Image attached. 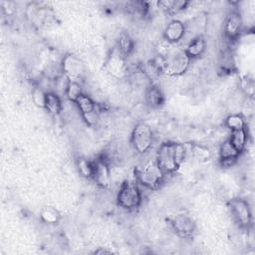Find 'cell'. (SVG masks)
I'll use <instances>...</instances> for the list:
<instances>
[{"label": "cell", "mask_w": 255, "mask_h": 255, "mask_svg": "<svg viewBox=\"0 0 255 255\" xmlns=\"http://www.w3.org/2000/svg\"><path fill=\"white\" fill-rule=\"evenodd\" d=\"M92 179L102 188H107L111 183V170L107 159L100 157L93 160Z\"/></svg>", "instance_id": "10"}, {"label": "cell", "mask_w": 255, "mask_h": 255, "mask_svg": "<svg viewBox=\"0 0 255 255\" xmlns=\"http://www.w3.org/2000/svg\"><path fill=\"white\" fill-rule=\"evenodd\" d=\"M184 24H185V35L183 40H186V43H188L190 40L194 38L203 37V33L205 31L207 21L204 16H196Z\"/></svg>", "instance_id": "12"}, {"label": "cell", "mask_w": 255, "mask_h": 255, "mask_svg": "<svg viewBox=\"0 0 255 255\" xmlns=\"http://www.w3.org/2000/svg\"><path fill=\"white\" fill-rule=\"evenodd\" d=\"M108 70L115 77L122 78L128 73V66L126 64V59L123 58L118 52L112 54L108 61Z\"/></svg>", "instance_id": "15"}, {"label": "cell", "mask_w": 255, "mask_h": 255, "mask_svg": "<svg viewBox=\"0 0 255 255\" xmlns=\"http://www.w3.org/2000/svg\"><path fill=\"white\" fill-rule=\"evenodd\" d=\"M130 143L133 149L139 154L148 151L153 144V131L151 127L144 122L137 123L132 128Z\"/></svg>", "instance_id": "5"}, {"label": "cell", "mask_w": 255, "mask_h": 255, "mask_svg": "<svg viewBox=\"0 0 255 255\" xmlns=\"http://www.w3.org/2000/svg\"><path fill=\"white\" fill-rule=\"evenodd\" d=\"M61 68L63 75L66 76L70 81L81 82L86 75V66L84 62L73 54H67L64 56L61 62Z\"/></svg>", "instance_id": "6"}, {"label": "cell", "mask_w": 255, "mask_h": 255, "mask_svg": "<svg viewBox=\"0 0 255 255\" xmlns=\"http://www.w3.org/2000/svg\"><path fill=\"white\" fill-rule=\"evenodd\" d=\"M231 214L241 228H249L252 224V212L249 203L243 198H233L229 201Z\"/></svg>", "instance_id": "7"}, {"label": "cell", "mask_w": 255, "mask_h": 255, "mask_svg": "<svg viewBox=\"0 0 255 255\" xmlns=\"http://www.w3.org/2000/svg\"><path fill=\"white\" fill-rule=\"evenodd\" d=\"M45 109L49 114L53 116H58L63 110V103L60 96L54 92L47 93Z\"/></svg>", "instance_id": "20"}, {"label": "cell", "mask_w": 255, "mask_h": 255, "mask_svg": "<svg viewBox=\"0 0 255 255\" xmlns=\"http://www.w3.org/2000/svg\"><path fill=\"white\" fill-rule=\"evenodd\" d=\"M183 49L191 61L198 59L204 54L206 50V41L204 37L194 38L186 43L185 48Z\"/></svg>", "instance_id": "16"}, {"label": "cell", "mask_w": 255, "mask_h": 255, "mask_svg": "<svg viewBox=\"0 0 255 255\" xmlns=\"http://www.w3.org/2000/svg\"><path fill=\"white\" fill-rule=\"evenodd\" d=\"M248 137H249V133L246 127L245 128L231 131L228 139L239 152H242L247 145Z\"/></svg>", "instance_id": "19"}, {"label": "cell", "mask_w": 255, "mask_h": 255, "mask_svg": "<svg viewBox=\"0 0 255 255\" xmlns=\"http://www.w3.org/2000/svg\"><path fill=\"white\" fill-rule=\"evenodd\" d=\"M225 126L231 131L245 128L247 127L246 120L240 113H231L225 119Z\"/></svg>", "instance_id": "22"}, {"label": "cell", "mask_w": 255, "mask_h": 255, "mask_svg": "<svg viewBox=\"0 0 255 255\" xmlns=\"http://www.w3.org/2000/svg\"><path fill=\"white\" fill-rule=\"evenodd\" d=\"M255 111L254 97H245L240 106V114L244 117V119H249L253 117Z\"/></svg>", "instance_id": "25"}, {"label": "cell", "mask_w": 255, "mask_h": 255, "mask_svg": "<svg viewBox=\"0 0 255 255\" xmlns=\"http://www.w3.org/2000/svg\"><path fill=\"white\" fill-rule=\"evenodd\" d=\"M117 52L125 59L131 55L134 49V42L128 34L123 33L120 35L117 42Z\"/></svg>", "instance_id": "17"}, {"label": "cell", "mask_w": 255, "mask_h": 255, "mask_svg": "<svg viewBox=\"0 0 255 255\" xmlns=\"http://www.w3.org/2000/svg\"><path fill=\"white\" fill-rule=\"evenodd\" d=\"M188 4L189 2L183 0H163L157 2V6L162 11L170 15H174L183 11Z\"/></svg>", "instance_id": "18"}, {"label": "cell", "mask_w": 255, "mask_h": 255, "mask_svg": "<svg viewBox=\"0 0 255 255\" xmlns=\"http://www.w3.org/2000/svg\"><path fill=\"white\" fill-rule=\"evenodd\" d=\"M219 159L223 166L232 165L239 157L241 152H239L234 145L227 138L225 139L219 146Z\"/></svg>", "instance_id": "13"}, {"label": "cell", "mask_w": 255, "mask_h": 255, "mask_svg": "<svg viewBox=\"0 0 255 255\" xmlns=\"http://www.w3.org/2000/svg\"><path fill=\"white\" fill-rule=\"evenodd\" d=\"M220 67L222 71L225 72H231L234 67V59L233 55L230 50L223 51L221 57H220Z\"/></svg>", "instance_id": "29"}, {"label": "cell", "mask_w": 255, "mask_h": 255, "mask_svg": "<svg viewBox=\"0 0 255 255\" xmlns=\"http://www.w3.org/2000/svg\"><path fill=\"white\" fill-rule=\"evenodd\" d=\"M142 201V193L136 181L125 180L119 188L117 203L120 207L132 211L138 208Z\"/></svg>", "instance_id": "4"}, {"label": "cell", "mask_w": 255, "mask_h": 255, "mask_svg": "<svg viewBox=\"0 0 255 255\" xmlns=\"http://www.w3.org/2000/svg\"><path fill=\"white\" fill-rule=\"evenodd\" d=\"M46 98H47V92L43 90L39 85L35 86L32 89V101L37 107L45 109Z\"/></svg>", "instance_id": "28"}, {"label": "cell", "mask_w": 255, "mask_h": 255, "mask_svg": "<svg viewBox=\"0 0 255 255\" xmlns=\"http://www.w3.org/2000/svg\"><path fill=\"white\" fill-rule=\"evenodd\" d=\"M82 94H84L82 83L76 81H69L65 92V96L68 99V101L71 103H75Z\"/></svg>", "instance_id": "23"}, {"label": "cell", "mask_w": 255, "mask_h": 255, "mask_svg": "<svg viewBox=\"0 0 255 255\" xmlns=\"http://www.w3.org/2000/svg\"><path fill=\"white\" fill-rule=\"evenodd\" d=\"M135 181L147 189H157L164 182L166 174L160 168L155 158L150 159L135 168Z\"/></svg>", "instance_id": "3"}, {"label": "cell", "mask_w": 255, "mask_h": 255, "mask_svg": "<svg viewBox=\"0 0 255 255\" xmlns=\"http://www.w3.org/2000/svg\"><path fill=\"white\" fill-rule=\"evenodd\" d=\"M170 225L172 230L181 238H191L196 230V223L194 219L185 213H180L175 215L171 221Z\"/></svg>", "instance_id": "9"}, {"label": "cell", "mask_w": 255, "mask_h": 255, "mask_svg": "<svg viewBox=\"0 0 255 255\" xmlns=\"http://www.w3.org/2000/svg\"><path fill=\"white\" fill-rule=\"evenodd\" d=\"M77 167L79 173L86 178H92L93 176V160H89L85 157H80L77 160Z\"/></svg>", "instance_id": "24"}, {"label": "cell", "mask_w": 255, "mask_h": 255, "mask_svg": "<svg viewBox=\"0 0 255 255\" xmlns=\"http://www.w3.org/2000/svg\"><path fill=\"white\" fill-rule=\"evenodd\" d=\"M60 213L57 209L49 206L45 207L41 212V219L48 224H55L60 220Z\"/></svg>", "instance_id": "26"}, {"label": "cell", "mask_w": 255, "mask_h": 255, "mask_svg": "<svg viewBox=\"0 0 255 255\" xmlns=\"http://www.w3.org/2000/svg\"><path fill=\"white\" fill-rule=\"evenodd\" d=\"M144 100L148 107L156 109L163 105L164 94L158 85L150 83L144 92Z\"/></svg>", "instance_id": "14"}, {"label": "cell", "mask_w": 255, "mask_h": 255, "mask_svg": "<svg viewBox=\"0 0 255 255\" xmlns=\"http://www.w3.org/2000/svg\"><path fill=\"white\" fill-rule=\"evenodd\" d=\"M74 104L76 105L81 116L88 114L90 112H93L98 108V105L96 104V102L89 95L85 93L82 94Z\"/></svg>", "instance_id": "21"}, {"label": "cell", "mask_w": 255, "mask_h": 255, "mask_svg": "<svg viewBox=\"0 0 255 255\" xmlns=\"http://www.w3.org/2000/svg\"><path fill=\"white\" fill-rule=\"evenodd\" d=\"M243 29V18L237 9L231 10L224 19L223 32L224 36L230 42L236 41Z\"/></svg>", "instance_id": "8"}, {"label": "cell", "mask_w": 255, "mask_h": 255, "mask_svg": "<svg viewBox=\"0 0 255 255\" xmlns=\"http://www.w3.org/2000/svg\"><path fill=\"white\" fill-rule=\"evenodd\" d=\"M81 117L83 118V120L86 122L87 125H89V126H91V127L96 126V124H97L98 121H99L100 110L97 108L95 111L90 112V113L85 114V115H82Z\"/></svg>", "instance_id": "30"}, {"label": "cell", "mask_w": 255, "mask_h": 255, "mask_svg": "<svg viewBox=\"0 0 255 255\" xmlns=\"http://www.w3.org/2000/svg\"><path fill=\"white\" fill-rule=\"evenodd\" d=\"M187 152L188 149L185 144L165 141L159 145L155 160L166 175L172 174L180 167Z\"/></svg>", "instance_id": "2"}, {"label": "cell", "mask_w": 255, "mask_h": 255, "mask_svg": "<svg viewBox=\"0 0 255 255\" xmlns=\"http://www.w3.org/2000/svg\"><path fill=\"white\" fill-rule=\"evenodd\" d=\"M240 87L242 93L245 95V97H254V91H255V84L254 79L250 75H245L242 77L240 82Z\"/></svg>", "instance_id": "27"}, {"label": "cell", "mask_w": 255, "mask_h": 255, "mask_svg": "<svg viewBox=\"0 0 255 255\" xmlns=\"http://www.w3.org/2000/svg\"><path fill=\"white\" fill-rule=\"evenodd\" d=\"M185 35V24L180 20L170 21L163 30V40L169 44L177 45Z\"/></svg>", "instance_id": "11"}, {"label": "cell", "mask_w": 255, "mask_h": 255, "mask_svg": "<svg viewBox=\"0 0 255 255\" xmlns=\"http://www.w3.org/2000/svg\"><path fill=\"white\" fill-rule=\"evenodd\" d=\"M191 60L184 49L177 45H171L162 55H159L156 62L153 63L159 73L166 77H179L183 75L190 67Z\"/></svg>", "instance_id": "1"}]
</instances>
